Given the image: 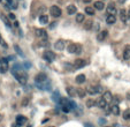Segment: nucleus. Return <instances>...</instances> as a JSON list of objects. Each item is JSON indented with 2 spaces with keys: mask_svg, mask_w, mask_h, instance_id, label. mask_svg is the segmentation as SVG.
<instances>
[{
  "mask_svg": "<svg viewBox=\"0 0 130 127\" xmlns=\"http://www.w3.org/2000/svg\"><path fill=\"white\" fill-rule=\"evenodd\" d=\"M123 58L124 60H129L130 59V45H127L124 51H123Z\"/></svg>",
  "mask_w": 130,
  "mask_h": 127,
  "instance_id": "nucleus-16",
  "label": "nucleus"
},
{
  "mask_svg": "<svg viewBox=\"0 0 130 127\" xmlns=\"http://www.w3.org/2000/svg\"><path fill=\"white\" fill-rule=\"evenodd\" d=\"M28 127H32V126H31V125H29V126H28Z\"/></svg>",
  "mask_w": 130,
  "mask_h": 127,
  "instance_id": "nucleus-46",
  "label": "nucleus"
},
{
  "mask_svg": "<svg viewBox=\"0 0 130 127\" xmlns=\"http://www.w3.org/2000/svg\"><path fill=\"white\" fill-rule=\"evenodd\" d=\"M76 82H77L78 84H82L85 82V75L84 74H79L76 76Z\"/></svg>",
  "mask_w": 130,
  "mask_h": 127,
  "instance_id": "nucleus-21",
  "label": "nucleus"
},
{
  "mask_svg": "<svg viewBox=\"0 0 130 127\" xmlns=\"http://www.w3.org/2000/svg\"><path fill=\"white\" fill-rule=\"evenodd\" d=\"M76 12H77V8H76L75 5H69V6H67V13L69 14V15H74Z\"/></svg>",
  "mask_w": 130,
  "mask_h": 127,
  "instance_id": "nucleus-14",
  "label": "nucleus"
},
{
  "mask_svg": "<svg viewBox=\"0 0 130 127\" xmlns=\"http://www.w3.org/2000/svg\"><path fill=\"white\" fill-rule=\"evenodd\" d=\"M12 73L13 75L16 78L17 82L22 86H26V82H28V75L24 72V68L22 67L20 64H15V65L12 67Z\"/></svg>",
  "mask_w": 130,
  "mask_h": 127,
  "instance_id": "nucleus-1",
  "label": "nucleus"
},
{
  "mask_svg": "<svg viewBox=\"0 0 130 127\" xmlns=\"http://www.w3.org/2000/svg\"><path fill=\"white\" fill-rule=\"evenodd\" d=\"M1 120H2V116L0 114V121H1Z\"/></svg>",
  "mask_w": 130,
  "mask_h": 127,
  "instance_id": "nucleus-45",
  "label": "nucleus"
},
{
  "mask_svg": "<svg viewBox=\"0 0 130 127\" xmlns=\"http://www.w3.org/2000/svg\"><path fill=\"white\" fill-rule=\"evenodd\" d=\"M107 14L108 15H115L116 14V7H115V5L111 2V4L107 6Z\"/></svg>",
  "mask_w": 130,
  "mask_h": 127,
  "instance_id": "nucleus-8",
  "label": "nucleus"
},
{
  "mask_svg": "<svg viewBox=\"0 0 130 127\" xmlns=\"http://www.w3.org/2000/svg\"><path fill=\"white\" fill-rule=\"evenodd\" d=\"M93 8L95 9H98V10H103V9L105 8V5L103 1H95V4H93Z\"/></svg>",
  "mask_w": 130,
  "mask_h": 127,
  "instance_id": "nucleus-15",
  "label": "nucleus"
},
{
  "mask_svg": "<svg viewBox=\"0 0 130 127\" xmlns=\"http://www.w3.org/2000/svg\"><path fill=\"white\" fill-rule=\"evenodd\" d=\"M127 15H128V18H130V9L128 10V13H127Z\"/></svg>",
  "mask_w": 130,
  "mask_h": 127,
  "instance_id": "nucleus-43",
  "label": "nucleus"
},
{
  "mask_svg": "<svg viewBox=\"0 0 130 127\" xmlns=\"http://www.w3.org/2000/svg\"><path fill=\"white\" fill-rule=\"evenodd\" d=\"M83 21H84V14H82V13L76 14V22H78V23H82Z\"/></svg>",
  "mask_w": 130,
  "mask_h": 127,
  "instance_id": "nucleus-27",
  "label": "nucleus"
},
{
  "mask_svg": "<svg viewBox=\"0 0 130 127\" xmlns=\"http://www.w3.org/2000/svg\"><path fill=\"white\" fill-rule=\"evenodd\" d=\"M95 30H98V29H99V24H98V23H95Z\"/></svg>",
  "mask_w": 130,
  "mask_h": 127,
  "instance_id": "nucleus-42",
  "label": "nucleus"
},
{
  "mask_svg": "<svg viewBox=\"0 0 130 127\" xmlns=\"http://www.w3.org/2000/svg\"><path fill=\"white\" fill-rule=\"evenodd\" d=\"M103 89H104V88L101 87V86H97V87H95V90H97V94H100V92H103Z\"/></svg>",
  "mask_w": 130,
  "mask_h": 127,
  "instance_id": "nucleus-35",
  "label": "nucleus"
},
{
  "mask_svg": "<svg viewBox=\"0 0 130 127\" xmlns=\"http://www.w3.org/2000/svg\"><path fill=\"white\" fill-rule=\"evenodd\" d=\"M103 98H104V99L107 102V103H109V102H112L113 96H112V94H111L109 91H105L104 95H103Z\"/></svg>",
  "mask_w": 130,
  "mask_h": 127,
  "instance_id": "nucleus-18",
  "label": "nucleus"
},
{
  "mask_svg": "<svg viewBox=\"0 0 130 127\" xmlns=\"http://www.w3.org/2000/svg\"><path fill=\"white\" fill-rule=\"evenodd\" d=\"M66 46V42L63 39H59L56 40L55 44H54V48L58 50V51H61V50H63Z\"/></svg>",
  "mask_w": 130,
  "mask_h": 127,
  "instance_id": "nucleus-6",
  "label": "nucleus"
},
{
  "mask_svg": "<svg viewBox=\"0 0 130 127\" xmlns=\"http://www.w3.org/2000/svg\"><path fill=\"white\" fill-rule=\"evenodd\" d=\"M84 28L87 29V30H90L92 28V22L91 21H87V23H85V26H84Z\"/></svg>",
  "mask_w": 130,
  "mask_h": 127,
  "instance_id": "nucleus-34",
  "label": "nucleus"
},
{
  "mask_svg": "<svg viewBox=\"0 0 130 127\" xmlns=\"http://www.w3.org/2000/svg\"><path fill=\"white\" fill-rule=\"evenodd\" d=\"M107 34H108V31L107 30H103V31H100L99 34L97 35V39L99 40V42H103V40L107 37Z\"/></svg>",
  "mask_w": 130,
  "mask_h": 127,
  "instance_id": "nucleus-12",
  "label": "nucleus"
},
{
  "mask_svg": "<svg viewBox=\"0 0 130 127\" xmlns=\"http://www.w3.org/2000/svg\"><path fill=\"white\" fill-rule=\"evenodd\" d=\"M14 48H15V50H16V52H17L18 54H21V56H23V53H22V50H21V49H20V48H18L17 45H15Z\"/></svg>",
  "mask_w": 130,
  "mask_h": 127,
  "instance_id": "nucleus-36",
  "label": "nucleus"
},
{
  "mask_svg": "<svg viewBox=\"0 0 130 127\" xmlns=\"http://www.w3.org/2000/svg\"><path fill=\"white\" fill-rule=\"evenodd\" d=\"M85 91L89 94V95H91V96H93V95H95L97 94V90H95V87H87V89L85 90Z\"/></svg>",
  "mask_w": 130,
  "mask_h": 127,
  "instance_id": "nucleus-24",
  "label": "nucleus"
},
{
  "mask_svg": "<svg viewBox=\"0 0 130 127\" xmlns=\"http://www.w3.org/2000/svg\"><path fill=\"white\" fill-rule=\"evenodd\" d=\"M87 65V62H85V60L84 59H76L74 62V67L75 68H82V67H84V66Z\"/></svg>",
  "mask_w": 130,
  "mask_h": 127,
  "instance_id": "nucleus-9",
  "label": "nucleus"
},
{
  "mask_svg": "<svg viewBox=\"0 0 130 127\" xmlns=\"http://www.w3.org/2000/svg\"><path fill=\"white\" fill-rule=\"evenodd\" d=\"M0 73H6L7 70H8V61H7V59L6 58H2L1 60H0Z\"/></svg>",
  "mask_w": 130,
  "mask_h": 127,
  "instance_id": "nucleus-4",
  "label": "nucleus"
},
{
  "mask_svg": "<svg viewBox=\"0 0 130 127\" xmlns=\"http://www.w3.org/2000/svg\"><path fill=\"white\" fill-rule=\"evenodd\" d=\"M83 1H85V2H89V1H91V0H83Z\"/></svg>",
  "mask_w": 130,
  "mask_h": 127,
  "instance_id": "nucleus-44",
  "label": "nucleus"
},
{
  "mask_svg": "<svg viewBox=\"0 0 130 127\" xmlns=\"http://www.w3.org/2000/svg\"><path fill=\"white\" fill-rule=\"evenodd\" d=\"M43 58L45 60H47L48 62H52L55 59V53L52 52V51H46V52H44Z\"/></svg>",
  "mask_w": 130,
  "mask_h": 127,
  "instance_id": "nucleus-3",
  "label": "nucleus"
},
{
  "mask_svg": "<svg viewBox=\"0 0 130 127\" xmlns=\"http://www.w3.org/2000/svg\"><path fill=\"white\" fill-rule=\"evenodd\" d=\"M76 95H78L81 98H84V96L87 95V91L82 88H76Z\"/></svg>",
  "mask_w": 130,
  "mask_h": 127,
  "instance_id": "nucleus-19",
  "label": "nucleus"
},
{
  "mask_svg": "<svg viewBox=\"0 0 130 127\" xmlns=\"http://www.w3.org/2000/svg\"><path fill=\"white\" fill-rule=\"evenodd\" d=\"M123 119H126V120H129L130 119V109L126 110V111L123 112Z\"/></svg>",
  "mask_w": 130,
  "mask_h": 127,
  "instance_id": "nucleus-31",
  "label": "nucleus"
},
{
  "mask_svg": "<svg viewBox=\"0 0 130 127\" xmlns=\"http://www.w3.org/2000/svg\"><path fill=\"white\" fill-rule=\"evenodd\" d=\"M95 104H97V106H98V107H100V109H106L108 103H107V102H106L104 98L101 97V98H99L98 101L95 102Z\"/></svg>",
  "mask_w": 130,
  "mask_h": 127,
  "instance_id": "nucleus-10",
  "label": "nucleus"
},
{
  "mask_svg": "<svg viewBox=\"0 0 130 127\" xmlns=\"http://www.w3.org/2000/svg\"><path fill=\"white\" fill-rule=\"evenodd\" d=\"M111 112H112L113 114L117 116V114L120 113V107H119V105H114V104H113V105L111 106Z\"/></svg>",
  "mask_w": 130,
  "mask_h": 127,
  "instance_id": "nucleus-22",
  "label": "nucleus"
},
{
  "mask_svg": "<svg viewBox=\"0 0 130 127\" xmlns=\"http://www.w3.org/2000/svg\"><path fill=\"white\" fill-rule=\"evenodd\" d=\"M6 2H7L8 5H12L13 4V0H6Z\"/></svg>",
  "mask_w": 130,
  "mask_h": 127,
  "instance_id": "nucleus-41",
  "label": "nucleus"
},
{
  "mask_svg": "<svg viewBox=\"0 0 130 127\" xmlns=\"http://www.w3.org/2000/svg\"><path fill=\"white\" fill-rule=\"evenodd\" d=\"M0 19H1V21L4 22V23H5V24H6L7 27H10V26H12V24H10V21H9L8 19L6 18V15L1 14V15H0Z\"/></svg>",
  "mask_w": 130,
  "mask_h": 127,
  "instance_id": "nucleus-25",
  "label": "nucleus"
},
{
  "mask_svg": "<svg viewBox=\"0 0 130 127\" xmlns=\"http://www.w3.org/2000/svg\"><path fill=\"white\" fill-rule=\"evenodd\" d=\"M0 2H1V0H0Z\"/></svg>",
  "mask_w": 130,
  "mask_h": 127,
  "instance_id": "nucleus-47",
  "label": "nucleus"
},
{
  "mask_svg": "<svg viewBox=\"0 0 130 127\" xmlns=\"http://www.w3.org/2000/svg\"><path fill=\"white\" fill-rule=\"evenodd\" d=\"M26 123V117L22 116V114H18L17 117H16V125L18 127H21L22 125H24Z\"/></svg>",
  "mask_w": 130,
  "mask_h": 127,
  "instance_id": "nucleus-7",
  "label": "nucleus"
},
{
  "mask_svg": "<svg viewBox=\"0 0 130 127\" xmlns=\"http://www.w3.org/2000/svg\"><path fill=\"white\" fill-rule=\"evenodd\" d=\"M66 91H67V94H68V96L69 97L76 96V88H74V87H67Z\"/></svg>",
  "mask_w": 130,
  "mask_h": 127,
  "instance_id": "nucleus-13",
  "label": "nucleus"
},
{
  "mask_svg": "<svg viewBox=\"0 0 130 127\" xmlns=\"http://www.w3.org/2000/svg\"><path fill=\"white\" fill-rule=\"evenodd\" d=\"M106 22H107V24H114V23L116 22V18H115V15H108L107 19H106Z\"/></svg>",
  "mask_w": 130,
  "mask_h": 127,
  "instance_id": "nucleus-20",
  "label": "nucleus"
},
{
  "mask_svg": "<svg viewBox=\"0 0 130 127\" xmlns=\"http://www.w3.org/2000/svg\"><path fill=\"white\" fill-rule=\"evenodd\" d=\"M85 13H87V15H95V8L87 6V7H85Z\"/></svg>",
  "mask_w": 130,
  "mask_h": 127,
  "instance_id": "nucleus-26",
  "label": "nucleus"
},
{
  "mask_svg": "<svg viewBox=\"0 0 130 127\" xmlns=\"http://www.w3.org/2000/svg\"><path fill=\"white\" fill-rule=\"evenodd\" d=\"M53 101L54 102H56V103H60V101H61V97H60V94L56 91V92H54L53 94Z\"/></svg>",
  "mask_w": 130,
  "mask_h": 127,
  "instance_id": "nucleus-28",
  "label": "nucleus"
},
{
  "mask_svg": "<svg viewBox=\"0 0 130 127\" xmlns=\"http://www.w3.org/2000/svg\"><path fill=\"white\" fill-rule=\"evenodd\" d=\"M120 19H121V21L123 23H126L127 20H128V15H127V12L124 9H121L120 10Z\"/></svg>",
  "mask_w": 130,
  "mask_h": 127,
  "instance_id": "nucleus-17",
  "label": "nucleus"
},
{
  "mask_svg": "<svg viewBox=\"0 0 130 127\" xmlns=\"http://www.w3.org/2000/svg\"><path fill=\"white\" fill-rule=\"evenodd\" d=\"M24 66H26V68H29V67H31V64H30V62H26V64H24Z\"/></svg>",
  "mask_w": 130,
  "mask_h": 127,
  "instance_id": "nucleus-39",
  "label": "nucleus"
},
{
  "mask_svg": "<svg viewBox=\"0 0 130 127\" xmlns=\"http://www.w3.org/2000/svg\"><path fill=\"white\" fill-rule=\"evenodd\" d=\"M50 13H51V15L54 16V18H59V16H61V9H60V7L53 5L52 7H51V9H50Z\"/></svg>",
  "mask_w": 130,
  "mask_h": 127,
  "instance_id": "nucleus-2",
  "label": "nucleus"
},
{
  "mask_svg": "<svg viewBox=\"0 0 130 127\" xmlns=\"http://www.w3.org/2000/svg\"><path fill=\"white\" fill-rule=\"evenodd\" d=\"M95 105V102L93 101L92 98H90V99H87V107L91 109V107H93Z\"/></svg>",
  "mask_w": 130,
  "mask_h": 127,
  "instance_id": "nucleus-30",
  "label": "nucleus"
},
{
  "mask_svg": "<svg viewBox=\"0 0 130 127\" xmlns=\"http://www.w3.org/2000/svg\"><path fill=\"white\" fill-rule=\"evenodd\" d=\"M39 22H40L42 24H47L48 23V16L47 15H45V14H44V15H40V16H39Z\"/></svg>",
  "mask_w": 130,
  "mask_h": 127,
  "instance_id": "nucleus-23",
  "label": "nucleus"
},
{
  "mask_svg": "<svg viewBox=\"0 0 130 127\" xmlns=\"http://www.w3.org/2000/svg\"><path fill=\"white\" fill-rule=\"evenodd\" d=\"M55 26H56V23H55V22H53L52 24L50 26V28H52V29H53V28H54V27H55Z\"/></svg>",
  "mask_w": 130,
  "mask_h": 127,
  "instance_id": "nucleus-40",
  "label": "nucleus"
},
{
  "mask_svg": "<svg viewBox=\"0 0 130 127\" xmlns=\"http://www.w3.org/2000/svg\"><path fill=\"white\" fill-rule=\"evenodd\" d=\"M76 54H79V53H82V45L81 44H76L75 43V52Z\"/></svg>",
  "mask_w": 130,
  "mask_h": 127,
  "instance_id": "nucleus-29",
  "label": "nucleus"
},
{
  "mask_svg": "<svg viewBox=\"0 0 130 127\" xmlns=\"http://www.w3.org/2000/svg\"><path fill=\"white\" fill-rule=\"evenodd\" d=\"M68 52L69 53H74L75 52V43H71L68 45Z\"/></svg>",
  "mask_w": 130,
  "mask_h": 127,
  "instance_id": "nucleus-33",
  "label": "nucleus"
},
{
  "mask_svg": "<svg viewBox=\"0 0 130 127\" xmlns=\"http://www.w3.org/2000/svg\"><path fill=\"white\" fill-rule=\"evenodd\" d=\"M0 43L2 44V45H4V48H7V44H6V43L4 42V39H1V38H0Z\"/></svg>",
  "mask_w": 130,
  "mask_h": 127,
  "instance_id": "nucleus-38",
  "label": "nucleus"
},
{
  "mask_svg": "<svg viewBox=\"0 0 130 127\" xmlns=\"http://www.w3.org/2000/svg\"><path fill=\"white\" fill-rule=\"evenodd\" d=\"M35 80L37 83H43L45 81H47V75L45 74V73H38V74L36 75Z\"/></svg>",
  "mask_w": 130,
  "mask_h": 127,
  "instance_id": "nucleus-5",
  "label": "nucleus"
},
{
  "mask_svg": "<svg viewBox=\"0 0 130 127\" xmlns=\"http://www.w3.org/2000/svg\"><path fill=\"white\" fill-rule=\"evenodd\" d=\"M29 102H30V98H29V97H24L23 101H22V103H21V105L22 106H28L29 105Z\"/></svg>",
  "mask_w": 130,
  "mask_h": 127,
  "instance_id": "nucleus-32",
  "label": "nucleus"
},
{
  "mask_svg": "<svg viewBox=\"0 0 130 127\" xmlns=\"http://www.w3.org/2000/svg\"><path fill=\"white\" fill-rule=\"evenodd\" d=\"M36 35L38 37H40V38H43V39H47V32L44 29H37L36 30Z\"/></svg>",
  "mask_w": 130,
  "mask_h": 127,
  "instance_id": "nucleus-11",
  "label": "nucleus"
},
{
  "mask_svg": "<svg viewBox=\"0 0 130 127\" xmlns=\"http://www.w3.org/2000/svg\"><path fill=\"white\" fill-rule=\"evenodd\" d=\"M8 18H9V20H15V15H14L13 13H10L8 15Z\"/></svg>",
  "mask_w": 130,
  "mask_h": 127,
  "instance_id": "nucleus-37",
  "label": "nucleus"
}]
</instances>
